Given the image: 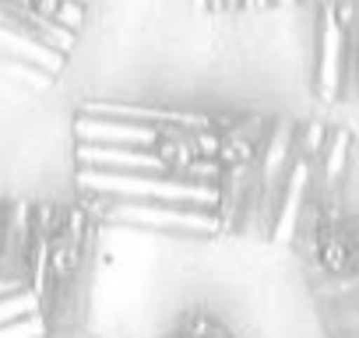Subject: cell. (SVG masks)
I'll return each instance as SVG.
<instances>
[{
  "instance_id": "8",
  "label": "cell",
  "mask_w": 359,
  "mask_h": 338,
  "mask_svg": "<svg viewBox=\"0 0 359 338\" xmlns=\"http://www.w3.org/2000/svg\"><path fill=\"white\" fill-rule=\"evenodd\" d=\"M257 4H271V0H229V8H257Z\"/></svg>"
},
{
  "instance_id": "1",
  "label": "cell",
  "mask_w": 359,
  "mask_h": 338,
  "mask_svg": "<svg viewBox=\"0 0 359 338\" xmlns=\"http://www.w3.org/2000/svg\"><path fill=\"white\" fill-rule=\"evenodd\" d=\"M78 191L109 194V198H144V201H176V205H201L215 208L219 184H201L194 177L172 173H144V169H78Z\"/></svg>"
},
{
  "instance_id": "4",
  "label": "cell",
  "mask_w": 359,
  "mask_h": 338,
  "mask_svg": "<svg viewBox=\"0 0 359 338\" xmlns=\"http://www.w3.org/2000/svg\"><path fill=\"white\" fill-rule=\"evenodd\" d=\"M345 36H348V22L331 4L317 0V74H313V88L324 102L341 99Z\"/></svg>"
},
{
  "instance_id": "3",
  "label": "cell",
  "mask_w": 359,
  "mask_h": 338,
  "mask_svg": "<svg viewBox=\"0 0 359 338\" xmlns=\"http://www.w3.org/2000/svg\"><path fill=\"white\" fill-rule=\"evenodd\" d=\"M292 144H296V123L285 116L271 120L264 151H261V165H257V184H254V198H257V212H254V229L268 233L278 212V198L292 165Z\"/></svg>"
},
{
  "instance_id": "10",
  "label": "cell",
  "mask_w": 359,
  "mask_h": 338,
  "mask_svg": "<svg viewBox=\"0 0 359 338\" xmlns=\"http://www.w3.org/2000/svg\"><path fill=\"white\" fill-rule=\"evenodd\" d=\"M0 296H4V292H0Z\"/></svg>"
},
{
  "instance_id": "5",
  "label": "cell",
  "mask_w": 359,
  "mask_h": 338,
  "mask_svg": "<svg viewBox=\"0 0 359 338\" xmlns=\"http://www.w3.org/2000/svg\"><path fill=\"white\" fill-rule=\"evenodd\" d=\"M348 158H352V134H348L345 127H331L306 201H331V205L341 208L345 177H348Z\"/></svg>"
},
{
  "instance_id": "9",
  "label": "cell",
  "mask_w": 359,
  "mask_h": 338,
  "mask_svg": "<svg viewBox=\"0 0 359 338\" xmlns=\"http://www.w3.org/2000/svg\"><path fill=\"white\" fill-rule=\"evenodd\" d=\"M271 4H289V0H271Z\"/></svg>"
},
{
  "instance_id": "6",
  "label": "cell",
  "mask_w": 359,
  "mask_h": 338,
  "mask_svg": "<svg viewBox=\"0 0 359 338\" xmlns=\"http://www.w3.org/2000/svg\"><path fill=\"white\" fill-rule=\"evenodd\" d=\"M78 165L92 169H144V173H165L151 148H134V144H102V141H78L74 148Z\"/></svg>"
},
{
  "instance_id": "2",
  "label": "cell",
  "mask_w": 359,
  "mask_h": 338,
  "mask_svg": "<svg viewBox=\"0 0 359 338\" xmlns=\"http://www.w3.org/2000/svg\"><path fill=\"white\" fill-rule=\"evenodd\" d=\"M81 205L113 226H137V229H180V233H219L215 208L201 205H176V201H144V198H109L78 191Z\"/></svg>"
},
{
  "instance_id": "7",
  "label": "cell",
  "mask_w": 359,
  "mask_h": 338,
  "mask_svg": "<svg viewBox=\"0 0 359 338\" xmlns=\"http://www.w3.org/2000/svg\"><path fill=\"white\" fill-rule=\"evenodd\" d=\"M151 155L158 158V165L165 169V173L172 177H191V165L201 158L198 155V144L191 137V127H176V123H165L155 130L151 137ZM205 184V180H201Z\"/></svg>"
}]
</instances>
